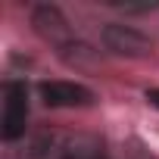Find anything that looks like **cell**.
Instances as JSON below:
<instances>
[{"label":"cell","mask_w":159,"mask_h":159,"mask_svg":"<svg viewBox=\"0 0 159 159\" xmlns=\"http://www.w3.org/2000/svg\"><path fill=\"white\" fill-rule=\"evenodd\" d=\"M31 25H34V31H38L44 41H50L59 53H66V50L75 44V34H72L69 19H66L62 10L53 7V3H41V7H34V13H31Z\"/></svg>","instance_id":"2"},{"label":"cell","mask_w":159,"mask_h":159,"mask_svg":"<svg viewBox=\"0 0 159 159\" xmlns=\"http://www.w3.org/2000/svg\"><path fill=\"white\" fill-rule=\"evenodd\" d=\"M147 100H150V103L159 109V88H156V91H147Z\"/></svg>","instance_id":"7"},{"label":"cell","mask_w":159,"mask_h":159,"mask_svg":"<svg viewBox=\"0 0 159 159\" xmlns=\"http://www.w3.org/2000/svg\"><path fill=\"white\" fill-rule=\"evenodd\" d=\"M128 159H153V156H150V153H147L140 143H134V147L128 150Z\"/></svg>","instance_id":"6"},{"label":"cell","mask_w":159,"mask_h":159,"mask_svg":"<svg viewBox=\"0 0 159 159\" xmlns=\"http://www.w3.org/2000/svg\"><path fill=\"white\" fill-rule=\"evenodd\" d=\"M41 97L47 106L53 109H69V106H91L97 97L91 88L75 84V81H44L41 84Z\"/></svg>","instance_id":"4"},{"label":"cell","mask_w":159,"mask_h":159,"mask_svg":"<svg viewBox=\"0 0 159 159\" xmlns=\"http://www.w3.org/2000/svg\"><path fill=\"white\" fill-rule=\"evenodd\" d=\"M103 47L109 53H119V56H131V59H140V56H150L153 53V41L131 28V25H122V22H109L103 25Z\"/></svg>","instance_id":"3"},{"label":"cell","mask_w":159,"mask_h":159,"mask_svg":"<svg viewBox=\"0 0 159 159\" xmlns=\"http://www.w3.org/2000/svg\"><path fill=\"white\" fill-rule=\"evenodd\" d=\"M103 3L119 7V10H125V13H147V10H156V7H159V0H143V3H131V0H103Z\"/></svg>","instance_id":"5"},{"label":"cell","mask_w":159,"mask_h":159,"mask_svg":"<svg viewBox=\"0 0 159 159\" xmlns=\"http://www.w3.org/2000/svg\"><path fill=\"white\" fill-rule=\"evenodd\" d=\"M25 122H28V88L25 81L10 78L3 84V119H0L3 140H19L25 134Z\"/></svg>","instance_id":"1"}]
</instances>
